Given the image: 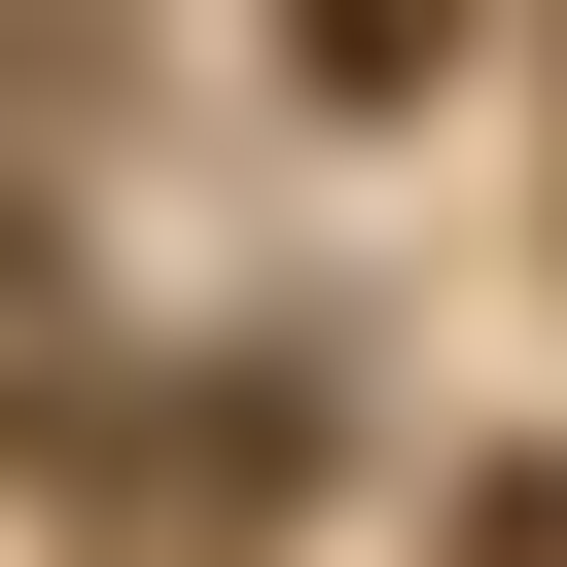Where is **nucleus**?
Segmentation results:
<instances>
[{
    "label": "nucleus",
    "instance_id": "nucleus-1",
    "mask_svg": "<svg viewBox=\"0 0 567 567\" xmlns=\"http://www.w3.org/2000/svg\"><path fill=\"white\" fill-rule=\"evenodd\" d=\"M284 71H319V106H425V71H461V0H284Z\"/></svg>",
    "mask_w": 567,
    "mask_h": 567
}]
</instances>
